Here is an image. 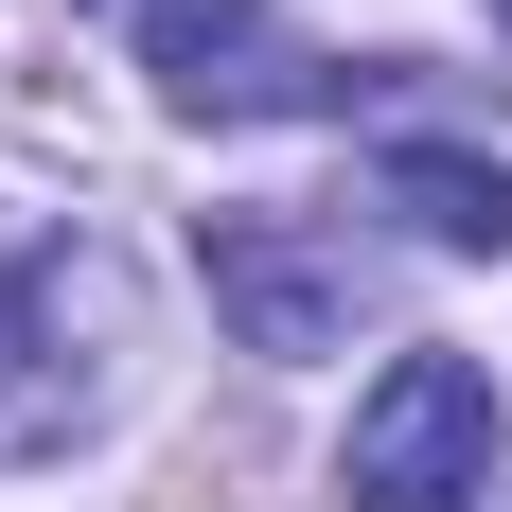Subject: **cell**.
I'll return each mask as SVG.
<instances>
[{"instance_id": "cell-2", "label": "cell", "mask_w": 512, "mask_h": 512, "mask_svg": "<svg viewBox=\"0 0 512 512\" xmlns=\"http://www.w3.org/2000/svg\"><path fill=\"white\" fill-rule=\"evenodd\" d=\"M336 495H354V512H477V495H495V371H477V354H389L354 389Z\"/></svg>"}, {"instance_id": "cell-5", "label": "cell", "mask_w": 512, "mask_h": 512, "mask_svg": "<svg viewBox=\"0 0 512 512\" xmlns=\"http://www.w3.org/2000/svg\"><path fill=\"white\" fill-rule=\"evenodd\" d=\"M389 212H407L424 248H512V159H477V142H407V159H389Z\"/></svg>"}, {"instance_id": "cell-4", "label": "cell", "mask_w": 512, "mask_h": 512, "mask_svg": "<svg viewBox=\"0 0 512 512\" xmlns=\"http://www.w3.org/2000/svg\"><path fill=\"white\" fill-rule=\"evenodd\" d=\"M212 301L248 318V354H318V336L354 318V283H336V265H301L265 212H212Z\"/></svg>"}, {"instance_id": "cell-3", "label": "cell", "mask_w": 512, "mask_h": 512, "mask_svg": "<svg viewBox=\"0 0 512 512\" xmlns=\"http://www.w3.org/2000/svg\"><path fill=\"white\" fill-rule=\"evenodd\" d=\"M124 36H142V71H159L177 124H283V106L336 89V53L283 36L265 0H124Z\"/></svg>"}, {"instance_id": "cell-6", "label": "cell", "mask_w": 512, "mask_h": 512, "mask_svg": "<svg viewBox=\"0 0 512 512\" xmlns=\"http://www.w3.org/2000/svg\"><path fill=\"white\" fill-rule=\"evenodd\" d=\"M495 36H512V0H495Z\"/></svg>"}, {"instance_id": "cell-1", "label": "cell", "mask_w": 512, "mask_h": 512, "mask_svg": "<svg viewBox=\"0 0 512 512\" xmlns=\"http://www.w3.org/2000/svg\"><path fill=\"white\" fill-rule=\"evenodd\" d=\"M124 354V265L106 248H0V460H53L106 407Z\"/></svg>"}]
</instances>
